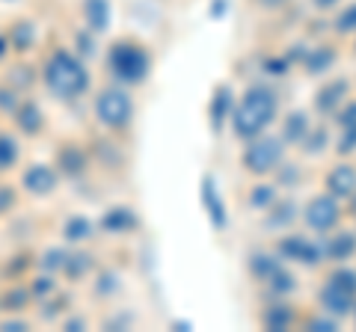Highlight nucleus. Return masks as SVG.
I'll return each mask as SVG.
<instances>
[{"label": "nucleus", "mask_w": 356, "mask_h": 332, "mask_svg": "<svg viewBox=\"0 0 356 332\" xmlns=\"http://www.w3.org/2000/svg\"><path fill=\"white\" fill-rule=\"evenodd\" d=\"M280 116V95L267 86H250L247 92L241 95V101H235L232 107V134L238 140H252L264 134L267 128L273 125V119Z\"/></svg>", "instance_id": "nucleus-1"}, {"label": "nucleus", "mask_w": 356, "mask_h": 332, "mask_svg": "<svg viewBox=\"0 0 356 332\" xmlns=\"http://www.w3.org/2000/svg\"><path fill=\"white\" fill-rule=\"evenodd\" d=\"M285 142H282V137H264V134H259V137H252V140H247V149H243V154H241V166L247 172H252V175H270L276 166H280L282 160H285Z\"/></svg>", "instance_id": "nucleus-2"}, {"label": "nucleus", "mask_w": 356, "mask_h": 332, "mask_svg": "<svg viewBox=\"0 0 356 332\" xmlns=\"http://www.w3.org/2000/svg\"><path fill=\"white\" fill-rule=\"evenodd\" d=\"M149 51L140 48L137 42H116L110 51V69L119 81L125 83H140L149 74Z\"/></svg>", "instance_id": "nucleus-3"}, {"label": "nucleus", "mask_w": 356, "mask_h": 332, "mask_svg": "<svg viewBox=\"0 0 356 332\" xmlns=\"http://www.w3.org/2000/svg\"><path fill=\"white\" fill-rule=\"evenodd\" d=\"M303 223L315 231V235H330V231L341 223V202L330 193L312 196L309 205L303 208Z\"/></svg>", "instance_id": "nucleus-4"}, {"label": "nucleus", "mask_w": 356, "mask_h": 332, "mask_svg": "<svg viewBox=\"0 0 356 332\" xmlns=\"http://www.w3.org/2000/svg\"><path fill=\"white\" fill-rule=\"evenodd\" d=\"M276 256H280L282 261L306 264V267H315V264L327 261L324 240H312L306 235H285L280 243H276Z\"/></svg>", "instance_id": "nucleus-5"}, {"label": "nucleus", "mask_w": 356, "mask_h": 332, "mask_svg": "<svg viewBox=\"0 0 356 332\" xmlns=\"http://www.w3.org/2000/svg\"><path fill=\"white\" fill-rule=\"evenodd\" d=\"M48 81H51V86H54L57 92H63V95H77V92L86 90L89 77H86V72L81 69V63L72 60L69 53H60V57L54 60L51 72H48Z\"/></svg>", "instance_id": "nucleus-6"}, {"label": "nucleus", "mask_w": 356, "mask_h": 332, "mask_svg": "<svg viewBox=\"0 0 356 332\" xmlns=\"http://www.w3.org/2000/svg\"><path fill=\"white\" fill-rule=\"evenodd\" d=\"M199 199H202V211L211 219V229H214V231L226 229L229 226V208H226V202H222L217 179L211 172L202 175V184H199Z\"/></svg>", "instance_id": "nucleus-7"}, {"label": "nucleus", "mask_w": 356, "mask_h": 332, "mask_svg": "<svg viewBox=\"0 0 356 332\" xmlns=\"http://www.w3.org/2000/svg\"><path fill=\"white\" fill-rule=\"evenodd\" d=\"M131 113H134V104L122 90H107L102 98H98V119H102L104 125H110V128L128 125Z\"/></svg>", "instance_id": "nucleus-8"}, {"label": "nucleus", "mask_w": 356, "mask_h": 332, "mask_svg": "<svg viewBox=\"0 0 356 332\" xmlns=\"http://www.w3.org/2000/svg\"><path fill=\"white\" fill-rule=\"evenodd\" d=\"M318 303H321V308H324L327 315H332V317H344V315H350L353 308H356V294L348 291L344 285L327 279L324 288L318 291Z\"/></svg>", "instance_id": "nucleus-9"}, {"label": "nucleus", "mask_w": 356, "mask_h": 332, "mask_svg": "<svg viewBox=\"0 0 356 332\" xmlns=\"http://www.w3.org/2000/svg\"><path fill=\"white\" fill-rule=\"evenodd\" d=\"M348 92H350V81L348 77H336V81L324 83L315 95V110L321 116H332L336 110L348 101Z\"/></svg>", "instance_id": "nucleus-10"}, {"label": "nucleus", "mask_w": 356, "mask_h": 332, "mask_svg": "<svg viewBox=\"0 0 356 332\" xmlns=\"http://www.w3.org/2000/svg\"><path fill=\"white\" fill-rule=\"evenodd\" d=\"M232 107H235V90L229 83H220L214 95H211V104H208V122H211V131L220 134L226 128V119L232 116Z\"/></svg>", "instance_id": "nucleus-11"}, {"label": "nucleus", "mask_w": 356, "mask_h": 332, "mask_svg": "<svg viewBox=\"0 0 356 332\" xmlns=\"http://www.w3.org/2000/svg\"><path fill=\"white\" fill-rule=\"evenodd\" d=\"M324 187H327L330 196L339 199V202H341V199L348 202V199L353 196V190H356V166L353 163H336L327 172Z\"/></svg>", "instance_id": "nucleus-12"}, {"label": "nucleus", "mask_w": 356, "mask_h": 332, "mask_svg": "<svg viewBox=\"0 0 356 332\" xmlns=\"http://www.w3.org/2000/svg\"><path fill=\"white\" fill-rule=\"evenodd\" d=\"M324 256L327 261H336V264H344L356 256V231H336L324 240Z\"/></svg>", "instance_id": "nucleus-13"}, {"label": "nucleus", "mask_w": 356, "mask_h": 332, "mask_svg": "<svg viewBox=\"0 0 356 332\" xmlns=\"http://www.w3.org/2000/svg\"><path fill=\"white\" fill-rule=\"evenodd\" d=\"M312 131V119L306 110H291L285 119H282V142L285 146H300L306 140V134Z\"/></svg>", "instance_id": "nucleus-14"}, {"label": "nucleus", "mask_w": 356, "mask_h": 332, "mask_svg": "<svg viewBox=\"0 0 356 332\" xmlns=\"http://www.w3.org/2000/svg\"><path fill=\"white\" fill-rule=\"evenodd\" d=\"M294 320H297V312L288 303H270L261 312V326L264 329H273V332H285V329H291L294 326Z\"/></svg>", "instance_id": "nucleus-15"}, {"label": "nucleus", "mask_w": 356, "mask_h": 332, "mask_svg": "<svg viewBox=\"0 0 356 332\" xmlns=\"http://www.w3.org/2000/svg\"><path fill=\"white\" fill-rule=\"evenodd\" d=\"M336 60H339V51L332 45H315V48H309L303 65L312 77H318V74H327L336 65Z\"/></svg>", "instance_id": "nucleus-16"}, {"label": "nucleus", "mask_w": 356, "mask_h": 332, "mask_svg": "<svg viewBox=\"0 0 356 332\" xmlns=\"http://www.w3.org/2000/svg\"><path fill=\"white\" fill-rule=\"evenodd\" d=\"M297 202L294 199H276V202L267 208V217H264V226L267 229H285V226H291L294 219H297Z\"/></svg>", "instance_id": "nucleus-17"}, {"label": "nucleus", "mask_w": 356, "mask_h": 332, "mask_svg": "<svg viewBox=\"0 0 356 332\" xmlns=\"http://www.w3.org/2000/svg\"><path fill=\"white\" fill-rule=\"evenodd\" d=\"M280 267H282V258L273 256V252H252L250 261H247L250 276L252 279H259V282H267Z\"/></svg>", "instance_id": "nucleus-18"}, {"label": "nucleus", "mask_w": 356, "mask_h": 332, "mask_svg": "<svg viewBox=\"0 0 356 332\" xmlns=\"http://www.w3.org/2000/svg\"><path fill=\"white\" fill-rule=\"evenodd\" d=\"M276 199H280V190H276V184H255L250 190V208H255V211H267Z\"/></svg>", "instance_id": "nucleus-19"}, {"label": "nucleus", "mask_w": 356, "mask_h": 332, "mask_svg": "<svg viewBox=\"0 0 356 332\" xmlns=\"http://www.w3.org/2000/svg\"><path fill=\"white\" fill-rule=\"evenodd\" d=\"M264 285L273 291V297H288V294H294V291H297V279H294V273H291V270H285V267L276 270V273H273Z\"/></svg>", "instance_id": "nucleus-20"}, {"label": "nucleus", "mask_w": 356, "mask_h": 332, "mask_svg": "<svg viewBox=\"0 0 356 332\" xmlns=\"http://www.w3.org/2000/svg\"><path fill=\"white\" fill-rule=\"evenodd\" d=\"M327 142H330V131L327 128H312L306 134V140L300 142V149H303L306 154H321L327 149Z\"/></svg>", "instance_id": "nucleus-21"}, {"label": "nucleus", "mask_w": 356, "mask_h": 332, "mask_svg": "<svg viewBox=\"0 0 356 332\" xmlns=\"http://www.w3.org/2000/svg\"><path fill=\"white\" fill-rule=\"evenodd\" d=\"M86 15L89 21H92V27L95 30H104L110 24V6H107V0H86Z\"/></svg>", "instance_id": "nucleus-22"}, {"label": "nucleus", "mask_w": 356, "mask_h": 332, "mask_svg": "<svg viewBox=\"0 0 356 332\" xmlns=\"http://www.w3.org/2000/svg\"><path fill=\"white\" fill-rule=\"evenodd\" d=\"M332 27H336V33H341V36H348V33H356V3L344 6L341 13L336 15V21H332Z\"/></svg>", "instance_id": "nucleus-23"}, {"label": "nucleus", "mask_w": 356, "mask_h": 332, "mask_svg": "<svg viewBox=\"0 0 356 332\" xmlns=\"http://www.w3.org/2000/svg\"><path fill=\"white\" fill-rule=\"evenodd\" d=\"M134 226H137V217H134L128 208H116L110 217H104V229L119 231V229H134Z\"/></svg>", "instance_id": "nucleus-24"}, {"label": "nucleus", "mask_w": 356, "mask_h": 332, "mask_svg": "<svg viewBox=\"0 0 356 332\" xmlns=\"http://www.w3.org/2000/svg\"><path fill=\"white\" fill-rule=\"evenodd\" d=\"M276 187H288V190H291V187H297V181H300V169H297V163H280L276 166Z\"/></svg>", "instance_id": "nucleus-25"}, {"label": "nucleus", "mask_w": 356, "mask_h": 332, "mask_svg": "<svg viewBox=\"0 0 356 332\" xmlns=\"http://www.w3.org/2000/svg\"><path fill=\"white\" fill-rule=\"evenodd\" d=\"M332 116H336V122L341 128H356V98L353 101H344Z\"/></svg>", "instance_id": "nucleus-26"}, {"label": "nucleus", "mask_w": 356, "mask_h": 332, "mask_svg": "<svg viewBox=\"0 0 356 332\" xmlns=\"http://www.w3.org/2000/svg\"><path fill=\"white\" fill-rule=\"evenodd\" d=\"M327 279L339 282V285H344V288H348V291H353V294H356V270L344 267V264H341V267H336V270H332V273L327 276Z\"/></svg>", "instance_id": "nucleus-27"}, {"label": "nucleus", "mask_w": 356, "mask_h": 332, "mask_svg": "<svg viewBox=\"0 0 356 332\" xmlns=\"http://www.w3.org/2000/svg\"><path fill=\"white\" fill-rule=\"evenodd\" d=\"M341 131H344V134L336 142V151L341 154V158H348V154L356 151V128H341Z\"/></svg>", "instance_id": "nucleus-28"}, {"label": "nucleus", "mask_w": 356, "mask_h": 332, "mask_svg": "<svg viewBox=\"0 0 356 332\" xmlns=\"http://www.w3.org/2000/svg\"><path fill=\"white\" fill-rule=\"evenodd\" d=\"M288 69H291V63L285 57H267L264 60V72L270 77H282V74H288Z\"/></svg>", "instance_id": "nucleus-29"}, {"label": "nucleus", "mask_w": 356, "mask_h": 332, "mask_svg": "<svg viewBox=\"0 0 356 332\" xmlns=\"http://www.w3.org/2000/svg\"><path fill=\"white\" fill-rule=\"evenodd\" d=\"M306 329H312V332H332V329H336V320H332V317H309L306 320Z\"/></svg>", "instance_id": "nucleus-30"}, {"label": "nucleus", "mask_w": 356, "mask_h": 332, "mask_svg": "<svg viewBox=\"0 0 356 332\" xmlns=\"http://www.w3.org/2000/svg\"><path fill=\"white\" fill-rule=\"evenodd\" d=\"M229 9H232V0H211L208 15H211V21H220L229 15Z\"/></svg>", "instance_id": "nucleus-31"}, {"label": "nucleus", "mask_w": 356, "mask_h": 332, "mask_svg": "<svg viewBox=\"0 0 356 332\" xmlns=\"http://www.w3.org/2000/svg\"><path fill=\"white\" fill-rule=\"evenodd\" d=\"M306 53H309L306 42H297V48H291V51H288V53H285V60H288V63H294V60H300V63H303V60H306Z\"/></svg>", "instance_id": "nucleus-32"}, {"label": "nucleus", "mask_w": 356, "mask_h": 332, "mask_svg": "<svg viewBox=\"0 0 356 332\" xmlns=\"http://www.w3.org/2000/svg\"><path fill=\"white\" fill-rule=\"evenodd\" d=\"M86 231H89V226H86V223H81V219H77V223L72 226V238H81V235L86 238Z\"/></svg>", "instance_id": "nucleus-33"}, {"label": "nucleus", "mask_w": 356, "mask_h": 332, "mask_svg": "<svg viewBox=\"0 0 356 332\" xmlns=\"http://www.w3.org/2000/svg\"><path fill=\"white\" fill-rule=\"evenodd\" d=\"M312 3H315L318 9H332V6H339L341 0H312Z\"/></svg>", "instance_id": "nucleus-34"}, {"label": "nucleus", "mask_w": 356, "mask_h": 332, "mask_svg": "<svg viewBox=\"0 0 356 332\" xmlns=\"http://www.w3.org/2000/svg\"><path fill=\"white\" fill-rule=\"evenodd\" d=\"M259 3H261L264 9H280V6L288 3V0H259Z\"/></svg>", "instance_id": "nucleus-35"}, {"label": "nucleus", "mask_w": 356, "mask_h": 332, "mask_svg": "<svg viewBox=\"0 0 356 332\" xmlns=\"http://www.w3.org/2000/svg\"><path fill=\"white\" fill-rule=\"evenodd\" d=\"M348 202H350V211H348V214H350V217H356V190H353V196L348 199Z\"/></svg>", "instance_id": "nucleus-36"}, {"label": "nucleus", "mask_w": 356, "mask_h": 332, "mask_svg": "<svg viewBox=\"0 0 356 332\" xmlns=\"http://www.w3.org/2000/svg\"><path fill=\"white\" fill-rule=\"evenodd\" d=\"M172 326H175V329H191V324H187V320H175Z\"/></svg>", "instance_id": "nucleus-37"}, {"label": "nucleus", "mask_w": 356, "mask_h": 332, "mask_svg": "<svg viewBox=\"0 0 356 332\" xmlns=\"http://www.w3.org/2000/svg\"><path fill=\"white\" fill-rule=\"evenodd\" d=\"M353 312H356V308H353Z\"/></svg>", "instance_id": "nucleus-38"}]
</instances>
